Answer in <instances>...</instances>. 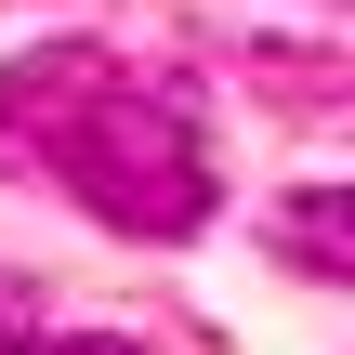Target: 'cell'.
I'll list each match as a JSON object with an SVG mask.
<instances>
[{
  "label": "cell",
  "mask_w": 355,
  "mask_h": 355,
  "mask_svg": "<svg viewBox=\"0 0 355 355\" xmlns=\"http://www.w3.org/2000/svg\"><path fill=\"white\" fill-rule=\"evenodd\" d=\"M40 158H53V171H66V198H79V211H105L119 237H198V224L224 211L198 105H184L171 79H132V66H105V79L53 119V145H40Z\"/></svg>",
  "instance_id": "1"
},
{
  "label": "cell",
  "mask_w": 355,
  "mask_h": 355,
  "mask_svg": "<svg viewBox=\"0 0 355 355\" xmlns=\"http://www.w3.org/2000/svg\"><path fill=\"white\" fill-rule=\"evenodd\" d=\"M277 250H290L303 277H355V198H343V184L277 198Z\"/></svg>",
  "instance_id": "2"
},
{
  "label": "cell",
  "mask_w": 355,
  "mask_h": 355,
  "mask_svg": "<svg viewBox=\"0 0 355 355\" xmlns=\"http://www.w3.org/2000/svg\"><path fill=\"white\" fill-rule=\"evenodd\" d=\"M40 343V290H26V277H0V355H26Z\"/></svg>",
  "instance_id": "3"
},
{
  "label": "cell",
  "mask_w": 355,
  "mask_h": 355,
  "mask_svg": "<svg viewBox=\"0 0 355 355\" xmlns=\"http://www.w3.org/2000/svg\"><path fill=\"white\" fill-rule=\"evenodd\" d=\"M26 355H145V343H119V329H79V343H53V329H40Z\"/></svg>",
  "instance_id": "4"
}]
</instances>
